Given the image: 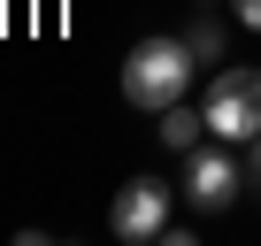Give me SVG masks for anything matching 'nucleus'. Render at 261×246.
I'll use <instances>...</instances> for the list:
<instances>
[{"instance_id": "f257e3e1", "label": "nucleus", "mask_w": 261, "mask_h": 246, "mask_svg": "<svg viewBox=\"0 0 261 246\" xmlns=\"http://www.w3.org/2000/svg\"><path fill=\"white\" fill-rule=\"evenodd\" d=\"M192 46L185 39H139L123 54V100L130 108H146V115H162L169 100H185V85H192Z\"/></svg>"}, {"instance_id": "f03ea898", "label": "nucleus", "mask_w": 261, "mask_h": 246, "mask_svg": "<svg viewBox=\"0 0 261 246\" xmlns=\"http://www.w3.org/2000/svg\"><path fill=\"white\" fill-rule=\"evenodd\" d=\"M200 108H207V131H215V139H230V146L246 139V146H253V139H261V69L223 62V69L207 77V100H200Z\"/></svg>"}, {"instance_id": "7ed1b4c3", "label": "nucleus", "mask_w": 261, "mask_h": 246, "mask_svg": "<svg viewBox=\"0 0 261 246\" xmlns=\"http://www.w3.org/2000/svg\"><path fill=\"white\" fill-rule=\"evenodd\" d=\"M162 231H169V185H162V177H130V185L115 192V208H108V238L146 246V238H162Z\"/></svg>"}, {"instance_id": "20e7f679", "label": "nucleus", "mask_w": 261, "mask_h": 246, "mask_svg": "<svg viewBox=\"0 0 261 246\" xmlns=\"http://www.w3.org/2000/svg\"><path fill=\"white\" fill-rule=\"evenodd\" d=\"M238 185H246V169L230 162V139H223V146H192V154H185V192H192V208H207V215H215V208H230V200H238Z\"/></svg>"}, {"instance_id": "39448f33", "label": "nucleus", "mask_w": 261, "mask_h": 246, "mask_svg": "<svg viewBox=\"0 0 261 246\" xmlns=\"http://www.w3.org/2000/svg\"><path fill=\"white\" fill-rule=\"evenodd\" d=\"M200 131H207V108H185V100L162 108V146H169V154H192Z\"/></svg>"}, {"instance_id": "423d86ee", "label": "nucleus", "mask_w": 261, "mask_h": 246, "mask_svg": "<svg viewBox=\"0 0 261 246\" xmlns=\"http://www.w3.org/2000/svg\"><path fill=\"white\" fill-rule=\"evenodd\" d=\"M185 46H192V62H200V69H223V23H215V16H207V23H192V31H185Z\"/></svg>"}, {"instance_id": "0eeeda50", "label": "nucleus", "mask_w": 261, "mask_h": 246, "mask_svg": "<svg viewBox=\"0 0 261 246\" xmlns=\"http://www.w3.org/2000/svg\"><path fill=\"white\" fill-rule=\"evenodd\" d=\"M230 8H238V23H246V31H261V0H230Z\"/></svg>"}, {"instance_id": "6e6552de", "label": "nucleus", "mask_w": 261, "mask_h": 246, "mask_svg": "<svg viewBox=\"0 0 261 246\" xmlns=\"http://www.w3.org/2000/svg\"><path fill=\"white\" fill-rule=\"evenodd\" d=\"M246 185L261 192V139H253V154H246Z\"/></svg>"}]
</instances>
